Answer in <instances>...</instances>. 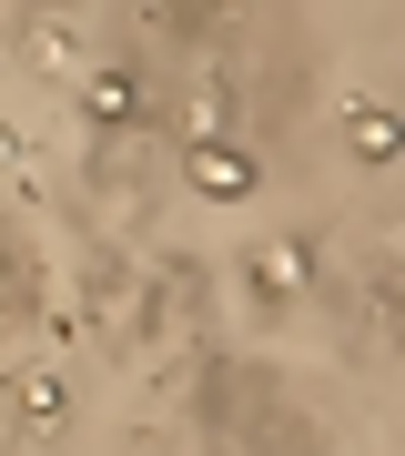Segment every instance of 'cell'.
I'll return each mask as SVG.
<instances>
[{
	"instance_id": "obj_1",
	"label": "cell",
	"mask_w": 405,
	"mask_h": 456,
	"mask_svg": "<svg viewBox=\"0 0 405 456\" xmlns=\"http://www.w3.org/2000/svg\"><path fill=\"white\" fill-rule=\"evenodd\" d=\"M193 183H203V193H223V203H233V193H254V152L203 142V152H193Z\"/></svg>"
},
{
	"instance_id": "obj_4",
	"label": "cell",
	"mask_w": 405,
	"mask_h": 456,
	"mask_svg": "<svg viewBox=\"0 0 405 456\" xmlns=\"http://www.w3.org/2000/svg\"><path fill=\"white\" fill-rule=\"evenodd\" d=\"M355 152H395V112H355Z\"/></svg>"
},
{
	"instance_id": "obj_3",
	"label": "cell",
	"mask_w": 405,
	"mask_h": 456,
	"mask_svg": "<svg viewBox=\"0 0 405 456\" xmlns=\"http://www.w3.org/2000/svg\"><path fill=\"white\" fill-rule=\"evenodd\" d=\"M92 112H101V122H132V82H122V71H101V82H92Z\"/></svg>"
},
{
	"instance_id": "obj_2",
	"label": "cell",
	"mask_w": 405,
	"mask_h": 456,
	"mask_svg": "<svg viewBox=\"0 0 405 456\" xmlns=\"http://www.w3.org/2000/svg\"><path fill=\"white\" fill-rule=\"evenodd\" d=\"M254 284L263 294H294V284H304V244H263L254 254Z\"/></svg>"
}]
</instances>
